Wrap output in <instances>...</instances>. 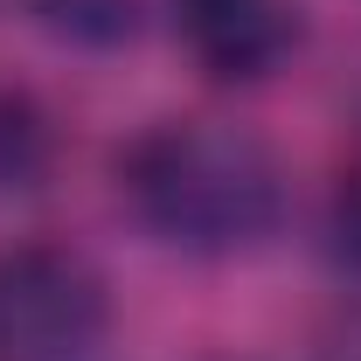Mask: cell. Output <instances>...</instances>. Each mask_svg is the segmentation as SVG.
I'll return each instance as SVG.
<instances>
[{"mask_svg": "<svg viewBox=\"0 0 361 361\" xmlns=\"http://www.w3.org/2000/svg\"><path fill=\"white\" fill-rule=\"evenodd\" d=\"M56 167V133H49V111L28 90H0V202L14 195H35Z\"/></svg>", "mask_w": 361, "mask_h": 361, "instance_id": "277c9868", "label": "cell"}, {"mask_svg": "<svg viewBox=\"0 0 361 361\" xmlns=\"http://www.w3.org/2000/svg\"><path fill=\"white\" fill-rule=\"evenodd\" d=\"M180 35L209 77L250 84L278 70V56L292 49V7L285 0H180Z\"/></svg>", "mask_w": 361, "mask_h": 361, "instance_id": "3957f363", "label": "cell"}, {"mask_svg": "<svg viewBox=\"0 0 361 361\" xmlns=\"http://www.w3.org/2000/svg\"><path fill=\"white\" fill-rule=\"evenodd\" d=\"M118 188L139 223L188 257L257 250L285 216L278 160L250 133L209 126V118H174L139 133L118 160Z\"/></svg>", "mask_w": 361, "mask_h": 361, "instance_id": "6da1fadb", "label": "cell"}, {"mask_svg": "<svg viewBox=\"0 0 361 361\" xmlns=\"http://www.w3.org/2000/svg\"><path fill=\"white\" fill-rule=\"evenodd\" d=\"M111 326V285L70 243L0 250V361H84Z\"/></svg>", "mask_w": 361, "mask_h": 361, "instance_id": "7a4b0ae2", "label": "cell"}, {"mask_svg": "<svg viewBox=\"0 0 361 361\" xmlns=\"http://www.w3.org/2000/svg\"><path fill=\"white\" fill-rule=\"evenodd\" d=\"M334 257H341V271H355L361 278V167L348 180H341V195H334Z\"/></svg>", "mask_w": 361, "mask_h": 361, "instance_id": "8992f818", "label": "cell"}, {"mask_svg": "<svg viewBox=\"0 0 361 361\" xmlns=\"http://www.w3.org/2000/svg\"><path fill=\"white\" fill-rule=\"evenodd\" d=\"M28 14L77 49H118L139 35V0H28Z\"/></svg>", "mask_w": 361, "mask_h": 361, "instance_id": "5b68a950", "label": "cell"}]
</instances>
